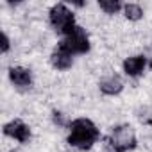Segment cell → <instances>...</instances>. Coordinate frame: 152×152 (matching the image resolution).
Returning a JSON list of instances; mask_svg holds the SVG:
<instances>
[{
	"mask_svg": "<svg viewBox=\"0 0 152 152\" xmlns=\"http://www.w3.org/2000/svg\"><path fill=\"white\" fill-rule=\"evenodd\" d=\"M50 64L56 68V70H68V68H72V64H73V56L61 45V43H57V47L52 50V54H50Z\"/></svg>",
	"mask_w": 152,
	"mask_h": 152,
	"instance_id": "obj_7",
	"label": "cell"
},
{
	"mask_svg": "<svg viewBox=\"0 0 152 152\" xmlns=\"http://www.w3.org/2000/svg\"><path fill=\"white\" fill-rule=\"evenodd\" d=\"M99 7L106 15H116L120 9H124V4L120 0H99Z\"/></svg>",
	"mask_w": 152,
	"mask_h": 152,
	"instance_id": "obj_11",
	"label": "cell"
},
{
	"mask_svg": "<svg viewBox=\"0 0 152 152\" xmlns=\"http://www.w3.org/2000/svg\"><path fill=\"white\" fill-rule=\"evenodd\" d=\"M124 16L131 22H138L143 18V9L140 4H134V2H129V4H124Z\"/></svg>",
	"mask_w": 152,
	"mask_h": 152,
	"instance_id": "obj_10",
	"label": "cell"
},
{
	"mask_svg": "<svg viewBox=\"0 0 152 152\" xmlns=\"http://www.w3.org/2000/svg\"><path fill=\"white\" fill-rule=\"evenodd\" d=\"M11 152H16V150H11Z\"/></svg>",
	"mask_w": 152,
	"mask_h": 152,
	"instance_id": "obj_15",
	"label": "cell"
},
{
	"mask_svg": "<svg viewBox=\"0 0 152 152\" xmlns=\"http://www.w3.org/2000/svg\"><path fill=\"white\" fill-rule=\"evenodd\" d=\"M7 75H9V81L20 88V90H27L32 86V72L29 68H23V66H11L7 70Z\"/></svg>",
	"mask_w": 152,
	"mask_h": 152,
	"instance_id": "obj_6",
	"label": "cell"
},
{
	"mask_svg": "<svg viewBox=\"0 0 152 152\" xmlns=\"http://www.w3.org/2000/svg\"><path fill=\"white\" fill-rule=\"evenodd\" d=\"M99 90H100L104 95H107V97H115V95L122 93V90H124V81L120 79V75L109 73V75H106V77L100 79Z\"/></svg>",
	"mask_w": 152,
	"mask_h": 152,
	"instance_id": "obj_8",
	"label": "cell"
},
{
	"mask_svg": "<svg viewBox=\"0 0 152 152\" xmlns=\"http://www.w3.org/2000/svg\"><path fill=\"white\" fill-rule=\"evenodd\" d=\"M11 48V39L6 32H2V54H7Z\"/></svg>",
	"mask_w": 152,
	"mask_h": 152,
	"instance_id": "obj_13",
	"label": "cell"
},
{
	"mask_svg": "<svg viewBox=\"0 0 152 152\" xmlns=\"http://www.w3.org/2000/svg\"><path fill=\"white\" fill-rule=\"evenodd\" d=\"M52 122H54L56 125H59V127H68V125H70V122L66 120V116H64L61 111H57V109L52 111Z\"/></svg>",
	"mask_w": 152,
	"mask_h": 152,
	"instance_id": "obj_12",
	"label": "cell"
},
{
	"mask_svg": "<svg viewBox=\"0 0 152 152\" xmlns=\"http://www.w3.org/2000/svg\"><path fill=\"white\" fill-rule=\"evenodd\" d=\"M150 68H152V59H150Z\"/></svg>",
	"mask_w": 152,
	"mask_h": 152,
	"instance_id": "obj_14",
	"label": "cell"
},
{
	"mask_svg": "<svg viewBox=\"0 0 152 152\" xmlns=\"http://www.w3.org/2000/svg\"><path fill=\"white\" fill-rule=\"evenodd\" d=\"M72 56H77V54H86V52H90V38H88V34H86V31L83 29V27H75V31L73 32H70L68 36H64L61 41H59Z\"/></svg>",
	"mask_w": 152,
	"mask_h": 152,
	"instance_id": "obj_4",
	"label": "cell"
},
{
	"mask_svg": "<svg viewBox=\"0 0 152 152\" xmlns=\"http://www.w3.org/2000/svg\"><path fill=\"white\" fill-rule=\"evenodd\" d=\"M48 23L63 38L68 36L70 32H73L75 27H77L72 9H68V6H64V4H54L50 7V11H48Z\"/></svg>",
	"mask_w": 152,
	"mask_h": 152,
	"instance_id": "obj_2",
	"label": "cell"
},
{
	"mask_svg": "<svg viewBox=\"0 0 152 152\" xmlns=\"http://www.w3.org/2000/svg\"><path fill=\"white\" fill-rule=\"evenodd\" d=\"M68 145L79 150H90L100 138L99 127L90 118H75L68 125Z\"/></svg>",
	"mask_w": 152,
	"mask_h": 152,
	"instance_id": "obj_1",
	"label": "cell"
},
{
	"mask_svg": "<svg viewBox=\"0 0 152 152\" xmlns=\"http://www.w3.org/2000/svg\"><path fill=\"white\" fill-rule=\"evenodd\" d=\"M107 145L115 152H129L134 150L138 145L136 132L129 124H118L111 129V134L107 138Z\"/></svg>",
	"mask_w": 152,
	"mask_h": 152,
	"instance_id": "obj_3",
	"label": "cell"
},
{
	"mask_svg": "<svg viewBox=\"0 0 152 152\" xmlns=\"http://www.w3.org/2000/svg\"><path fill=\"white\" fill-rule=\"evenodd\" d=\"M4 134L20 143H27L31 140V127L22 120H11L4 125Z\"/></svg>",
	"mask_w": 152,
	"mask_h": 152,
	"instance_id": "obj_5",
	"label": "cell"
},
{
	"mask_svg": "<svg viewBox=\"0 0 152 152\" xmlns=\"http://www.w3.org/2000/svg\"><path fill=\"white\" fill-rule=\"evenodd\" d=\"M124 72L125 75H129V77H140V75L143 73L145 66H147V57L138 54V56H131L124 61Z\"/></svg>",
	"mask_w": 152,
	"mask_h": 152,
	"instance_id": "obj_9",
	"label": "cell"
}]
</instances>
